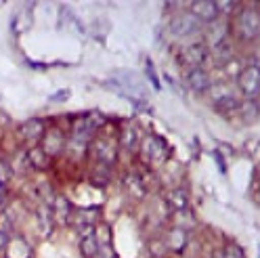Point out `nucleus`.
I'll return each mask as SVG.
<instances>
[{
	"label": "nucleus",
	"mask_w": 260,
	"mask_h": 258,
	"mask_svg": "<svg viewBox=\"0 0 260 258\" xmlns=\"http://www.w3.org/2000/svg\"><path fill=\"white\" fill-rule=\"evenodd\" d=\"M72 218H74L76 231L80 233V237L90 235L94 231L96 218H99V208H78V210H74Z\"/></svg>",
	"instance_id": "1a4fd4ad"
},
{
	"label": "nucleus",
	"mask_w": 260,
	"mask_h": 258,
	"mask_svg": "<svg viewBox=\"0 0 260 258\" xmlns=\"http://www.w3.org/2000/svg\"><path fill=\"white\" fill-rule=\"evenodd\" d=\"M88 151L94 157L96 164H105V166H113V162L118 159V147L116 143L105 139V137H94L88 145Z\"/></svg>",
	"instance_id": "20e7f679"
},
{
	"label": "nucleus",
	"mask_w": 260,
	"mask_h": 258,
	"mask_svg": "<svg viewBox=\"0 0 260 258\" xmlns=\"http://www.w3.org/2000/svg\"><path fill=\"white\" fill-rule=\"evenodd\" d=\"M210 57V51L204 42H195V44H189L187 48H183L181 53V61L189 70H195V68H204V63L208 61Z\"/></svg>",
	"instance_id": "9d476101"
},
{
	"label": "nucleus",
	"mask_w": 260,
	"mask_h": 258,
	"mask_svg": "<svg viewBox=\"0 0 260 258\" xmlns=\"http://www.w3.org/2000/svg\"><path fill=\"white\" fill-rule=\"evenodd\" d=\"M96 239H94V231L90 235L80 237V252H82L84 258H94L96 256Z\"/></svg>",
	"instance_id": "b1692460"
},
{
	"label": "nucleus",
	"mask_w": 260,
	"mask_h": 258,
	"mask_svg": "<svg viewBox=\"0 0 260 258\" xmlns=\"http://www.w3.org/2000/svg\"><path fill=\"white\" fill-rule=\"evenodd\" d=\"M65 141H68L65 133L61 131V128L53 126V128H48V131H44V135H42V139H40V149H42L48 157H55V155L63 153Z\"/></svg>",
	"instance_id": "0eeeda50"
},
{
	"label": "nucleus",
	"mask_w": 260,
	"mask_h": 258,
	"mask_svg": "<svg viewBox=\"0 0 260 258\" xmlns=\"http://www.w3.org/2000/svg\"><path fill=\"white\" fill-rule=\"evenodd\" d=\"M27 164L31 168H36V170H46L48 166H51V157H48L42 149H40V145H34L29 151H27Z\"/></svg>",
	"instance_id": "412c9836"
},
{
	"label": "nucleus",
	"mask_w": 260,
	"mask_h": 258,
	"mask_svg": "<svg viewBox=\"0 0 260 258\" xmlns=\"http://www.w3.org/2000/svg\"><path fill=\"white\" fill-rule=\"evenodd\" d=\"M195 19H198L202 25H208L218 19V9H216V3H210V0H202V3H193L189 9H187Z\"/></svg>",
	"instance_id": "9b49d317"
},
{
	"label": "nucleus",
	"mask_w": 260,
	"mask_h": 258,
	"mask_svg": "<svg viewBox=\"0 0 260 258\" xmlns=\"http://www.w3.org/2000/svg\"><path fill=\"white\" fill-rule=\"evenodd\" d=\"M36 220H38V227H40V233L44 237H48L55 229V218H53V212H51V206L48 204H40L38 210H36Z\"/></svg>",
	"instance_id": "a211bd4d"
},
{
	"label": "nucleus",
	"mask_w": 260,
	"mask_h": 258,
	"mask_svg": "<svg viewBox=\"0 0 260 258\" xmlns=\"http://www.w3.org/2000/svg\"><path fill=\"white\" fill-rule=\"evenodd\" d=\"M141 155L145 159H149L151 164H164L166 159L170 157V147L166 145V141L157 137V135H147L141 139Z\"/></svg>",
	"instance_id": "f257e3e1"
},
{
	"label": "nucleus",
	"mask_w": 260,
	"mask_h": 258,
	"mask_svg": "<svg viewBox=\"0 0 260 258\" xmlns=\"http://www.w3.org/2000/svg\"><path fill=\"white\" fill-rule=\"evenodd\" d=\"M7 206V191H5V187H0V210Z\"/></svg>",
	"instance_id": "473e14b6"
},
{
	"label": "nucleus",
	"mask_w": 260,
	"mask_h": 258,
	"mask_svg": "<svg viewBox=\"0 0 260 258\" xmlns=\"http://www.w3.org/2000/svg\"><path fill=\"white\" fill-rule=\"evenodd\" d=\"M88 145L90 141L84 139V137H78V135H70L68 141H65V153H68L72 159H82L88 151Z\"/></svg>",
	"instance_id": "2eb2a0df"
},
{
	"label": "nucleus",
	"mask_w": 260,
	"mask_h": 258,
	"mask_svg": "<svg viewBox=\"0 0 260 258\" xmlns=\"http://www.w3.org/2000/svg\"><path fill=\"white\" fill-rule=\"evenodd\" d=\"M141 133H139V128L135 126V124H126L124 128H122V133H120V145L124 149H128V151H135L139 145H141Z\"/></svg>",
	"instance_id": "aec40b11"
},
{
	"label": "nucleus",
	"mask_w": 260,
	"mask_h": 258,
	"mask_svg": "<svg viewBox=\"0 0 260 258\" xmlns=\"http://www.w3.org/2000/svg\"><path fill=\"white\" fill-rule=\"evenodd\" d=\"M204 36H206L208 51H210V48L214 51V48L226 44V40H229V21H226V17H218L216 21L208 23L204 27Z\"/></svg>",
	"instance_id": "423d86ee"
},
{
	"label": "nucleus",
	"mask_w": 260,
	"mask_h": 258,
	"mask_svg": "<svg viewBox=\"0 0 260 258\" xmlns=\"http://www.w3.org/2000/svg\"><path fill=\"white\" fill-rule=\"evenodd\" d=\"M210 99H212V103L218 107V109H222V111H233V109H237L239 107V99H237V94H235V90L229 86V84H212L210 86Z\"/></svg>",
	"instance_id": "39448f33"
},
{
	"label": "nucleus",
	"mask_w": 260,
	"mask_h": 258,
	"mask_svg": "<svg viewBox=\"0 0 260 258\" xmlns=\"http://www.w3.org/2000/svg\"><path fill=\"white\" fill-rule=\"evenodd\" d=\"M237 109L241 111L243 120H248V122H254V120H256V116H258V107H256V101H250V99H248V101H241Z\"/></svg>",
	"instance_id": "bb28decb"
},
{
	"label": "nucleus",
	"mask_w": 260,
	"mask_h": 258,
	"mask_svg": "<svg viewBox=\"0 0 260 258\" xmlns=\"http://www.w3.org/2000/svg\"><path fill=\"white\" fill-rule=\"evenodd\" d=\"M44 131H46V126H44V122L38 120V118L25 120V122L19 126V135H21V139L27 141V143H31V145H36V143L42 139Z\"/></svg>",
	"instance_id": "4468645a"
},
{
	"label": "nucleus",
	"mask_w": 260,
	"mask_h": 258,
	"mask_svg": "<svg viewBox=\"0 0 260 258\" xmlns=\"http://www.w3.org/2000/svg\"><path fill=\"white\" fill-rule=\"evenodd\" d=\"M239 92L250 101H256L258 96V68L256 66H243L237 74Z\"/></svg>",
	"instance_id": "6e6552de"
},
{
	"label": "nucleus",
	"mask_w": 260,
	"mask_h": 258,
	"mask_svg": "<svg viewBox=\"0 0 260 258\" xmlns=\"http://www.w3.org/2000/svg\"><path fill=\"white\" fill-rule=\"evenodd\" d=\"M214 61L218 63V66H226L229 61H233V46L231 44H222L218 48H214Z\"/></svg>",
	"instance_id": "393cba45"
},
{
	"label": "nucleus",
	"mask_w": 260,
	"mask_h": 258,
	"mask_svg": "<svg viewBox=\"0 0 260 258\" xmlns=\"http://www.w3.org/2000/svg\"><path fill=\"white\" fill-rule=\"evenodd\" d=\"M5 254H7V258H31L34 250H31V246L27 244L25 239H21V237H9V244L5 248Z\"/></svg>",
	"instance_id": "f3484780"
},
{
	"label": "nucleus",
	"mask_w": 260,
	"mask_h": 258,
	"mask_svg": "<svg viewBox=\"0 0 260 258\" xmlns=\"http://www.w3.org/2000/svg\"><path fill=\"white\" fill-rule=\"evenodd\" d=\"M187 86L193 90V92H208L210 86H212V78H210V74L204 70V68H195V70H187Z\"/></svg>",
	"instance_id": "f8f14e48"
},
{
	"label": "nucleus",
	"mask_w": 260,
	"mask_h": 258,
	"mask_svg": "<svg viewBox=\"0 0 260 258\" xmlns=\"http://www.w3.org/2000/svg\"><path fill=\"white\" fill-rule=\"evenodd\" d=\"M111 179V166H105V164H96V170L92 172V181L96 185H107Z\"/></svg>",
	"instance_id": "a878e982"
},
{
	"label": "nucleus",
	"mask_w": 260,
	"mask_h": 258,
	"mask_svg": "<svg viewBox=\"0 0 260 258\" xmlns=\"http://www.w3.org/2000/svg\"><path fill=\"white\" fill-rule=\"evenodd\" d=\"M200 31H204V25L189 11L174 13V17L170 19V34L174 38H185L191 34H200Z\"/></svg>",
	"instance_id": "7ed1b4c3"
},
{
	"label": "nucleus",
	"mask_w": 260,
	"mask_h": 258,
	"mask_svg": "<svg viewBox=\"0 0 260 258\" xmlns=\"http://www.w3.org/2000/svg\"><path fill=\"white\" fill-rule=\"evenodd\" d=\"M235 27H237V36L243 42H254L258 38V29H260V19L254 7H243L237 13L235 19Z\"/></svg>",
	"instance_id": "f03ea898"
},
{
	"label": "nucleus",
	"mask_w": 260,
	"mask_h": 258,
	"mask_svg": "<svg viewBox=\"0 0 260 258\" xmlns=\"http://www.w3.org/2000/svg\"><path fill=\"white\" fill-rule=\"evenodd\" d=\"M124 185H126V191H128V193H130V196H133L135 200H141V198H145V181L141 179L139 174L130 172V174L126 176Z\"/></svg>",
	"instance_id": "5701e85b"
},
{
	"label": "nucleus",
	"mask_w": 260,
	"mask_h": 258,
	"mask_svg": "<svg viewBox=\"0 0 260 258\" xmlns=\"http://www.w3.org/2000/svg\"><path fill=\"white\" fill-rule=\"evenodd\" d=\"M147 76H149V80L153 82V86L159 90V88H161V84H159V80L155 78V72H153V68H151V63H147Z\"/></svg>",
	"instance_id": "7c9ffc66"
},
{
	"label": "nucleus",
	"mask_w": 260,
	"mask_h": 258,
	"mask_svg": "<svg viewBox=\"0 0 260 258\" xmlns=\"http://www.w3.org/2000/svg\"><path fill=\"white\" fill-rule=\"evenodd\" d=\"M31 27V5L27 9H21L17 15L13 17L11 21V29H13V34H21V31L29 29Z\"/></svg>",
	"instance_id": "4be33fe9"
},
{
	"label": "nucleus",
	"mask_w": 260,
	"mask_h": 258,
	"mask_svg": "<svg viewBox=\"0 0 260 258\" xmlns=\"http://www.w3.org/2000/svg\"><path fill=\"white\" fill-rule=\"evenodd\" d=\"M222 258H246V250H243L239 244H231L224 248V254H222Z\"/></svg>",
	"instance_id": "cd10ccee"
},
{
	"label": "nucleus",
	"mask_w": 260,
	"mask_h": 258,
	"mask_svg": "<svg viewBox=\"0 0 260 258\" xmlns=\"http://www.w3.org/2000/svg\"><path fill=\"white\" fill-rule=\"evenodd\" d=\"M7 244H9V233L7 231H0V252L7 248Z\"/></svg>",
	"instance_id": "2f4dec72"
},
{
	"label": "nucleus",
	"mask_w": 260,
	"mask_h": 258,
	"mask_svg": "<svg viewBox=\"0 0 260 258\" xmlns=\"http://www.w3.org/2000/svg\"><path fill=\"white\" fill-rule=\"evenodd\" d=\"M11 179V166L5 162V159H0V187H5Z\"/></svg>",
	"instance_id": "c85d7f7f"
},
{
	"label": "nucleus",
	"mask_w": 260,
	"mask_h": 258,
	"mask_svg": "<svg viewBox=\"0 0 260 258\" xmlns=\"http://www.w3.org/2000/svg\"><path fill=\"white\" fill-rule=\"evenodd\" d=\"M187 244H189V233L183 231V229H176V227L170 229V231L166 233V237H164L166 250L176 252V254H181V252L187 248Z\"/></svg>",
	"instance_id": "dca6fc26"
},
{
	"label": "nucleus",
	"mask_w": 260,
	"mask_h": 258,
	"mask_svg": "<svg viewBox=\"0 0 260 258\" xmlns=\"http://www.w3.org/2000/svg\"><path fill=\"white\" fill-rule=\"evenodd\" d=\"M51 212H53V218H55V224H68L74 216V206L72 202L65 198V196H55L53 200V206H51Z\"/></svg>",
	"instance_id": "ddd939ff"
},
{
	"label": "nucleus",
	"mask_w": 260,
	"mask_h": 258,
	"mask_svg": "<svg viewBox=\"0 0 260 258\" xmlns=\"http://www.w3.org/2000/svg\"><path fill=\"white\" fill-rule=\"evenodd\" d=\"M68 96H70V92H68V90H61V92H55V94L48 96V101H51V103H55V101H65Z\"/></svg>",
	"instance_id": "c756f323"
},
{
	"label": "nucleus",
	"mask_w": 260,
	"mask_h": 258,
	"mask_svg": "<svg viewBox=\"0 0 260 258\" xmlns=\"http://www.w3.org/2000/svg\"><path fill=\"white\" fill-rule=\"evenodd\" d=\"M166 202H168V206L172 208L174 212H183V210H189V208H191L189 193H187L183 187H174V189L168 193Z\"/></svg>",
	"instance_id": "6ab92c4d"
}]
</instances>
